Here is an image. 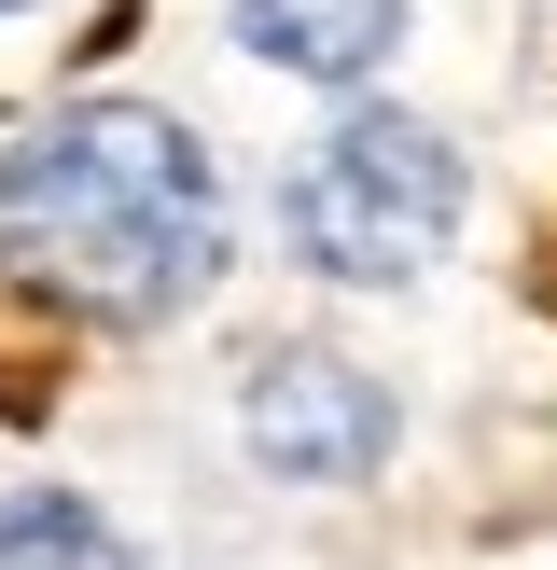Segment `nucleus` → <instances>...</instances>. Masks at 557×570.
<instances>
[{
    "mask_svg": "<svg viewBox=\"0 0 557 570\" xmlns=\"http://www.w3.org/2000/svg\"><path fill=\"white\" fill-rule=\"evenodd\" d=\"M0 14H14V0H0Z\"/></svg>",
    "mask_w": 557,
    "mask_h": 570,
    "instance_id": "6",
    "label": "nucleus"
},
{
    "mask_svg": "<svg viewBox=\"0 0 557 570\" xmlns=\"http://www.w3.org/2000/svg\"><path fill=\"white\" fill-rule=\"evenodd\" d=\"M237 445L278 488H362L390 460V390L334 348H265L251 390H237Z\"/></svg>",
    "mask_w": 557,
    "mask_h": 570,
    "instance_id": "3",
    "label": "nucleus"
},
{
    "mask_svg": "<svg viewBox=\"0 0 557 570\" xmlns=\"http://www.w3.org/2000/svg\"><path fill=\"white\" fill-rule=\"evenodd\" d=\"M237 28H251V56H278L306 83H362L404 28V0H237Z\"/></svg>",
    "mask_w": 557,
    "mask_h": 570,
    "instance_id": "4",
    "label": "nucleus"
},
{
    "mask_svg": "<svg viewBox=\"0 0 557 570\" xmlns=\"http://www.w3.org/2000/svg\"><path fill=\"white\" fill-rule=\"evenodd\" d=\"M0 570H139V557L111 543V515H98V501H70V488H28L14 515H0Z\"/></svg>",
    "mask_w": 557,
    "mask_h": 570,
    "instance_id": "5",
    "label": "nucleus"
},
{
    "mask_svg": "<svg viewBox=\"0 0 557 570\" xmlns=\"http://www.w3.org/2000/svg\"><path fill=\"white\" fill-rule=\"evenodd\" d=\"M0 265L84 321H182L223 278V181L195 126L84 98L0 154Z\"/></svg>",
    "mask_w": 557,
    "mask_h": 570,
    "instance_id": "1",
    "label": "nucleus"
},
{
    "mask_svg": "<svg viewBox=\"0 0 557 570\" xmlns=\"http://www.w3.org/2000/svg\"><path fill=\"white\" fill-rule=\"evenodd\" d=\"M293 237H306L321 278L390 293V278H418L460 237V154H446L432 126H404V111H349V126L306 154V181H293Z\"/></svg>",
    "mask_w": 557,
    "mask_h": 570,
    "instance_id": "2",
    "label": "nucleus"
}]
</instances>
